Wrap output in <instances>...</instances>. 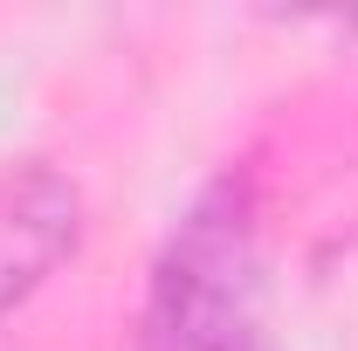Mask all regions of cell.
Instances as JSON below:
<instances>
[{"mask_svg": "<svg viewBox=\"0 0 358 351\" xmlns=\"http://www.w3.org/2000/svg\"><path fill=\"white\" fill-rule=\"evenodd\" d=\"M268 214L248 166L207 179L145 268L131 351H255L268 345Z\"/></svg>", "mask_w": 358, "mask_h": 351, "instance_id": "1", "label": "cell"}, {"mask_svg": "<svg viewBox=\"0 0 358 351\" xmlns=\"http://www.w3.org/2000/svg\"><path fill=\"white\" fill-rule=\"evenodd\" d=\"M90 234V200L55 159L0 166V317L35 303Z\"/></svg>", "mask_w": 358, "mask_h": 351, "instance_id": "2", "label": "cell"}, {"mask_svg": "<svg viewBox=\"0 0 358 351\" xmlns=\"http://www.w3.org/2000/svg\"><path fill=\"white\" fill-rule=\"evenodd\" d=\"M255 351H275V345H255Z\"/></svg>", "mask_w": 358, "mask_h": 351, "instance_id": "3", "label": "cell"}]
</instances>
